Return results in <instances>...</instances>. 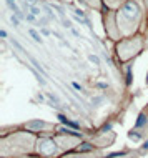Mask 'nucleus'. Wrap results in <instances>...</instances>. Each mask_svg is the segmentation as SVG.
I'll use <instances>...</instances> for the list:
<instances>
[{"label": "nucleus", "instance_id": "f257e3e1", "mask_svg": "<svg viewBox=\"0 0 148 158\" xmlns=\"http://www.w3.org/2000/svg\"><path fill=\"white\" fill-rule=\"evenodd\" d=\"M58 118H60V122H62V123H65L67 127H72V128H78V125H77V123H73V122H70V120H67V118L63 117V115H58Z\"/></svg>", "mask_w": 148, "mask_h": 158}, {"label": "nucleus", "instance_id": "7ed1b4c3", "mask_svg": "<svg viewBox=\"0 0 148 158\" xmlns=\"http://www.w3.org/2000/svg\"><path fill=\"white\" fill-rule=\"evenodd\" d=\"M27 127H28V128H38V127H43V122H33V123H28Z\"/></svg>", "mask_w": 148, "mask_h": 158}, {"label": "nucleus", "instance_id": "423d86ee", "mask_svg": "<svg viewBox=\"0 0 148 158\" xmlns=\"http://www.w3.org/2000/svg\"><path fill=\"white\" fill-rule=\"evenodd\" d=\"M127 83L128 85L132 83V72H130V68H128V75H127Z\"/></svg>", "mask_w": 148, "mask_h": 158}, {"label": "nucleus", "instance_id": "6e6552de", "mask_svg": "<svg viewBox=\"0 0 148 158\" xmlns=\"http://www.w3.org/2000/svg\"><path fill=\"white\" fill-rule=\"evenodd\" d=\"M80 150H92V147H88L87 143H85V145H83V147H80Z\"/></svg>", "mask_w": 148, "mask_h": 158}, {"label": "nucleus", "instance_id": "20e7f679", "mask_svg": "<svg viewBox=\"0 0 148 158\" xmlns=\"http://www.w3.org/2000/svg\"><path fill=\"white\" fill-rule=\"evenodd\" d=\"M30 35L33 37V40H35V42H38V43H42V38H40V37H38V33H37L35 30H30Z\"/></svg>", "mask_w": 148, "mask_h": 158}, {"label": "nucleus", "instance_id": "9d476101", "mask_svg": "<svg viewBox=\"0 0 148 158\" xmlns=\"http://www.w3.org/2000/svg\"><path fill=\"white\" fill-rule=\"evenodd\" d=\"M75 13H77L78 17H83V12L82 10H75Z\"/></svg>", "mask_w": 148, "mask_h": 158}, {"label": "nucleus", "instance_id": "0eeeda50", "mask_svg": "<svg viewBox=\"0 0 148 158\" xmlns=\"http://www.w3.org/2000/svg\"><path fill=\"white\" fill-rule=\"evenodd\" d=\"M10 20H12V23H13V25H18V18H17V17H13V15H12V18H10Z\"/></svg>", "mask_w": 148, "mask_h": 158}, {"label": "nucleus", "instance_id": "1a4fd4ad", "mask_svg": "<svg viewBox=\"0 0 148 158\" xmlns=\"http://www.w3.org/2000/svg\"><path fill=\"white\" fill-rule=\"evenodd\" d=\"M90 60H92L93 63H98V58H97V57H93V55H90Z\"/></svg>", "mask_w": 148, "mask_h": 158}, {"label": "nucleus", "instance_id": "9b49d317", "mask_svg": "<svg viewBox=\"0 0 148 158\" xmlns=\"http://www.w3.org/2000/svg\"><path fill=\"white\" fill-rule=\"evenodd\" d=\"M143 150H148V142L145 143V145H143Z\"/></svg>", "mask_w": 148, "mask_h": 158}, {"label": "nucleus", "instance_id": "f03ea898", "mask_svg": "<svg viewBox=\"0 0 148 158\" xmlns=\"http://www.w3.org/2000/svg\"><path fill=\"white\" fill-rule=\"evenodd\" d=\"M145 123H147V117H145V115H140V117H138V120H137V128H140V127H143V125H145Z\"/></svg>", "mask_w": 148, "mask_h": 158}, {"label": "nucleus", "instance_id": "39448f33", "mask_svg": "<svg viewBox=\"0 0 148 158\" xmlns=\"http://www.w3.org/2000/svg\"><path fill=\"white\" fill-rule=\"evenodd\" d=\"M128 137H130V138H133V140H138V138H140V135H138V133H135V132L132 130V132L128 133Z\"/></svg>", "mask_w": 148, "mask_h": 158}]
</instances>
